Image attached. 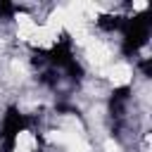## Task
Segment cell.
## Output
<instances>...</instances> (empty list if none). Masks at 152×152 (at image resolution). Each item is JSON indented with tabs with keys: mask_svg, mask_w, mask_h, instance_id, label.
Wrapping results in <instances>:
<instances>
[{
	"mask_svg": "<svg viewBox=\"0 0 152 152\" xmlns=\"http://www.w3.org/2000/svg\"><path fill=\"white\" fill-rule=\"evenodd\" d=\"M140 71H142V76L145 78H152V59L150 57H145V59H140Z\"/></svg>",
	"mask_w": 152,
	"mask_h": 152,
	"instance_id": "cell-9",
	"label": "cell"
},
{
	"mask_svg": "<svg viewBox=\"0 0 152 152\" xmlns=\"http://www.w3.org/2000/svg\"><path fill=\"white\" fill-rule=\"evenodd\" d=\"M17 12H21L19 5H14L10 0H0V19H12Z\"/></svg>",
	"mask_w": 152,
	"mask_h": 152,
	"instance_id": "cell-7",
	"label": "cell"
},
{
	"mask_svg": "<svg viewBox=\"0 0 152 152\" xmlns=\"http://www.w3.org/2000/svg\"><path fill=\"white\" fill-rule=\"evenodd\" d=\"M150 10H142L140 14H133V17H126L124 19V26H121V52L124 57H133L150 38Z\"/></svg>",
	"mask_w": 152,
	"mask_h": 152,
	"instance_id": "cell-1",
	"label": "cell"
},
{
	"mask_svg": "<svg viewBox=\"0 0 152 152\" xmlns=\"http://www.w3.org/2000/svg\"><path fill=\"white\" fill-rule=\"evenodd\" d=\"M48 62H50L52 69H62L71 81H81V78L86 76L83 66H81V64L76 62V57H74L71 38H69L66 33H62V38L48 50Z\"/></svg>",
	"mask_w": 152,
	"mask_h": 152,
	"instance_id": "cell-2",
	"label": "cell"
},
{
	"mask_svg": "<svg viewBox=\"0 0 152 152\" xmlns=\"http://www.w3.org/2000/svg\"><path fill=\"white\" fill-rule=\"evenodd\" d=\"M31 64L38 66V69H43L45 64H50L48 62V50H33L31 52Z\"/></svg>",
	"mask_w": 152,
	"mask_h": 152,
	"instance_id": "cell-8",
	"label": "cell"
},
{
	"mask_svg": "<svg viewBox=\"0 0 152 152\" xmlns=\"http://www.w3.org/2000/svg\"><path fill=\"white\" fill-rule=\"evenodd\" d=\"M38 81H40L45 88H57V81H59V76H57V69H45V71L38 76Z\"/></svg>",
	"mask_w": 152,
	"mask_h": 152,
	"instance_id": "cell-6",
	"label": "cell"
},
{
	"mask_svg": "<svg viewBox=\"0 0 152 152\" xmlns=\"http://www.w3.org/2000/svg\"><path fill=\"white\" fill-rule=\"evenodd\" d=\"M131 86H119L109 93V116L114 119V131H119L121 121H124V114H126V107L131 102Z\"/></svg>",
	"mask_w": 152,
	"mask_h": 152,
	"instance_id": "cell-4",
	"label": "cell"
},
{
	"mask_svg": "<svg viewBox=\"0 0 152 152\" xmlns=\"http://www.w3.org/2000/svg\"><path fill=\"white\" fill-rule=\"evenodd\" d=\"M36 152H40V150H36Z\"/></svg>",
	"mask_w": 152,
	"mask_h": 152,
	"instance_id": "cell-10",
	"label": "cell"
},
{
	"mask_svg": "<svg viewBox=\"0 0 152 152\" xmlns=\"http://www.w3.org/2000/svg\"><path fill=\"white\" fill-rule=\"evenodd\" d=\"M31 126V119L19 112V107L10 104L2 114L0 124V152H14L17 150V138Z\"/></svg>",
	"mask_w": 152,
	"mask_h": 152,
	"instance_id": "cell-3",
	"label": "cell"
},
{
	"mask_svg": "<svg viewBox=\"0 0 152 152\" xmlns=\"http://www.w3.org/2000/svg\"><path fill=\"white\" fill-rule=\"evenodd\" d=\"M124 19H126V17H121V14H100V17L95 19V24H97L100 31L112 33V31H121Z\"/></svg>",
	"mask_w": 152,
	"mask_h": 152,
	"instance_id": "cell-5",
	"label": "cell"
}]
</instances>
